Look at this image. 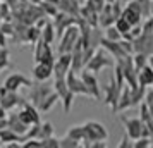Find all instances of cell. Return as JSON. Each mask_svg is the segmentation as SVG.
<instances>
[{"mask_svg":"<svg viewBox=\"0 0 153 148\" xmlns=\"http://www.w3.org/2000/svg\"><path fill=\"white\" fill-rule=\"evenodd\" d=\"M83 131H84V136H83V147H90L93 141H107L108 140V131L107 127L98 122V120H86L83 124Z\"/></svg>","mask_w":153,"mask_h":148,"instance_id":"cell-1","label":"cell"},{"mask_svg":"<svg viewBox=\"0 0 153 148\" xmlns=\"http://www.w3.org/2000/svg\"><path fill=\"white\" fill-rule=\"evenodd\" d=\"M120 122H122V126L126 129V134L132 141L141 138V136H153L150 133V129L143 126V122H141L139 117H126V115H120Z\"/></svg>","mask_w":153,"mask_h":148,"instance_id":"cell-2","label":"cell"},{"mask_svg":"<svg viewBox=\"0 0 153 148\" xmlns=\"http://www.w3.org/2000/svg\"><path fill=\"white\" fill-rule=\"evenodd\" d=\"M114 64H115V60H114L110 55H107L105 52H102V50L98 48V50H95V54L88 59V62L84 64V69L93 72V74H97V72H102V71L107 69V67H114Z\"/></svg>","mask_w":153,"mask_h":148,"instance_id":"cell-3","label":"cell"},{"mask_svg":"<svg viewBox=\"0 0 153 148\" xmlns=\"http://www.w3.org/2000/svg\"><path fill=\"white\" fill-rule=\"evenodd\" d=\"M79 28L77 24H71L62 31L60 35V42H59V54H71L72 48L76 47V43L79 42Z\"/></svg>","mask_w":153,"mask_h":148,"instance_id":"cell-4","label":"cell"},{"mask_svg":"<svg viewBox=\"0 0 153 148\" xmlns=\"http://www.w3.org/2000/svg\"><path fill=\"white\" fill-rule=\"evenodd\" d=\"M33 59H35V62H43V64H48V65L53 67L55 55H53V50L50 47V43H45L43 40L35 42V54H33Z\"/></svg>","mask_w":153,"mask_h":148,"instance_id":"cell-5","label":"cell"},{"mask_svg":"<svg viewBox=\"0 0 153 148\" xmlns=\"http://www.w3.org/2000/svg\"><path fill=\"white\" fill-rule=\"evenodd\" d=\"M26 100L22 98L17 91H10L5 86H0V105L5 110H14L16 107H21Z\"/></svg>","mask_w":153,"mask_h":148,"instance_id":"cell-6","label":"cell"},{"mask_svg":"<svg viewBox=\"0 0 153 148\" xmlns=\"http://www.w3.org/2000/svg\"><path fill=\"white\" fill-rule=\"evenodd\" d=\"M122 86H124V85H120L114 76H110L108 85L105 86V103L112 109V114H115V109H117V100H119V95H120Z\"/></svg>","mask_w":153,"mask_h":148,"instance_id":"cell-7","label":"cell"},{"mask_svg":"<svg viewBox=\"0 0 153 148\" xmlns=\"http://www.w3.org/2000/svg\"><path fill=\"white\" fill-rule=\"evenodd\" d=\"M79 76H81V79H83L88 97L93 98V100H100V91H102V90H100V81H98L97 76H95L93 72H90V71H86V69L81 71Z\"/></svg>","mask_w":153,"mask_h":148,"instance_id":"cell-8","label":"cell"},{"mask_svg":"<svg viewBox=\"0 0 153 148\" xmlns=\"http://www.w3.org/2000/svg\"><path fill=\"white\" fill-rule=\"evenodd\" d=\"M17 115H19V119L26 124V126H33V124H38V122H42L40 120V110L36 109L31 102H24L21 105V109H19V112H17Z\"/></svg>","mask_w":153,"mask_h":148,"instance_id":"cell-9","label":"cell"},{"mask_svg":"<svg viewBox=\"0 0 153 148\" xmlns=\"http://www.w3.org/2000/svg\"><path fill=\"white\" fill-rule=\"evenodd\" d=\"M48 93H52V86L45 85V81H36V83H31L29 86V100L33 105H38Z\"/></svg>","mask_w":153,"mask_h":148,"instance_id":"cell-10","label":"cell"},{"mask_svg":"<svg viewBox=\"0 0 153 148\" xmlns=\"http://www.w3.org/2000/svg\"><path fill=\"white\" fill-rule=\"evenodd\" d=\"M4 86L10 91H19L21 88H29L31 86V79H28L22 72H12V74L7 76Z\"/></svg>","mask_w":153,"mask_h":148,"instance_id":"cell-11","label":"cell"},{"mask_svg":"<svg viewBox=\"0 0 153 148\" xmlns=\"http://www.w3.org/2000/svg\"><path fill=\"white\" fill-rule=\"evenodd\" d=\"M65 85L69 88L71 91L74 93V95H86L88 97V93H86V88H84V83L81 76H79V72H74V71H69L67 74H65Z\"/></svg>","mask_w":153,"mask_h":148,"instance_id":"cell-12","label":"cell"},{"mask_svg":"<svg viewBox=\"0 0 153 148\" xmlns=\"http://www.w3.org/2000/svg\"><path fill=\"white\" fill-rule=\"evenodd\" d=\"M77 22V17L76 16H71V14H65V12H62V10H59L55 16H53V28H55V33L57 36L62 35V31L67 26H71V24H76Z\"/></svg>","mask_w":153,"mask_h":148,"instance_id":"cell-13","label":"cell"},{"mask_svg":"<svg viewBox=\"0 0 153 148\" xmlns=\"http://www.w3.org/2000/svg\"><path fill=\"white\" fill-rule=\"evenodd\" d=\"M52 71L55 78H65V74L71 71V54H59V59H55Z\"/></svg>","mask_w":153,"mask_h":148,"instance_id":"cell-14","label":"cell"},{"mask_svg":"<svg viewBox=\"0 0 153 148\" xmlns=\"http://www.w3.org/2000/svg\"><path fill=\"white\" fill-rule=\"evenodd\" d=\"M122 40V38H120ZM120 40L119 42H110V40H105L102 38V42H100V47H103V50H107L108 54L112 55V59H122L124 55H131V54H126V50L122 48V45H120Z\"/></svg>","mask_w":153,"mask_h":148,"instance_id":"cell-15","label":"cell"},{"mask_svg":"<svg viewBox=\"0 0 153 148\" xmlns=\"http://www.w3.org/2000/svg\"><path fill=\"white\" fill-rule=\"evenodd\" d=\"M52 76H53L52 65L43 64V62H35V67H33V78H35V81H48Z\"/></svg>","mask_w":153,"mask_h":148,"instance_id":"cell-16","label":"cell"},{"mask_svg":"<svg viewBox=\"0 0 153 148\" xmlns=\"http://www.w3.org/2000/svg\"><path fill=\"white\" fill-rule=\"evenodd\" d=\"M131 107H132V102H131V88H129L127 85H124V86H122V90H120V95H119L115 114L124 112V110L131 109Z\"/></svg>","mask_w":153,"mask_h":148,"instance_id":"cell-17","label":"cell"},{"mask_svg":"<svg viewBox=\"0 0 153 148\" xmlns=\"http://www.w3.org/2000/svg\"><path fill=\"white\" fill-rule=\"evenodd\" d=\"M7 127L9 129H12L14 133H17L19 136H22V134L28 131L29 126H26V124L19 119L17 112H10V114H7Z\"/></svg>","mask_w":153,"mask_h":148,"instance_id":"cell-18","label":"cell"},{"mask_svg":"<svg viewBox=\"0 0 153 148\" xmlns=\"http://www.w3.org/2000/svg\"><path fill=\"white\" fill-rule=\"evenodd\" d=\"M115 21V17L112 14V5L105 2V5L102 7V10L98 12V26L100 28H107V26H112Z\"/></svg>","mask_w":153,"mask_h":148,"instance_id":"cell-19","label":"cell"},{"mask_svg":"<svg viewBox=\"0 0 153 148\" xmlns=\"http://www.w3.org/2000/svg\"><path fill=\"white\" fill-rule=\"evenodd\" d=\"M152 83H153V69L146 64V65L138 69V85L148 88Z\"/></svg>","mask_w":153,"mask_h":148,"instance_id":"cell-20","label":"cell"},{"mask_svg":"<svg viewBox=\"0 0 153 148\" xmlns=\"http://www.w3.org/2000/svg\"><path fill=\"white\" fill-rule=\"evenodd\" d=\"M57 102H59V97H57V93L52 90V93H48V95L36 105V109H38L40 112H48V110H52V109L55 107Z\"/></svg>","mask_w":153,"mask_h":148,"instance_id":"cell-21","label":"cell"},{"mask_svg":"<svg viewBox=\"0 0 153 148\" xmlns=\"http://www.w3.org/2000/svg\"><path fill=\"white\" fill-rule=\"evenodd\" d=\"M139 119L143 122V126L150 129V133L153 134V119H152V114H150V109H148V103L141 102L139 103Z\"/></svg>","mask_w":153,"mask_h":148,"instance_id":"cell-22","label":"cell"},{"mask_svg":"<svg viewBox=\"0 0 153 148\" xmlns=\"http://www.w3.org/2000/svg\"><path fill=\"white\" fill-rule=\"evenodd\" d=\"M55 36H57V33H55V28H53V24L52 22H45L42 28H40V40H43L45 43H53V40H55Z\"/></svg>","mask_w":153,"mask_h":148,"instance_id":"cell-23","label":"cell"},{"mask_svg":"<svg viewBox=\"0 0 153 148\" xmlns=\"http://www.w3.org/2000/svg\"><path fill=\"white\" fill-rule=\"evenodd\" d=\"M131 88V102H132V107L139 105L143 100H145V93H146V88L141 85H136V86H129Z\"/></svg>","mask_w":153,"mask_h":148,"instance_id":"cell-24","label":"cell"},{"mask_svg":"<svg viewBox=\"0 0 153 148\" xmlns=\"http://www.w3.org/2000/svg\"><path fill=\"white\" fill-rule=\"evenodd\" d=\"M0 141H2V145L10 143V141H21L22 143V136H19L17 133H14L9 127H4V129H0Z\"/></svg>","mask_w":153,"mask_h":148,"instance_id":"cell-25","label":"cell"},{"mask_svg":"<svg viewBox=\"0 0 153 148\" xmlns=\"http://www.w3.org/2000/svg\"><path fill=\"white\" fill-rule=\"evenodd\" d=\"M24 40L26 43H35L40 40V28L35 26V24H29L26 28V35H24Z\"/></svg>","mask_w":153,"mask_h":148,"instance_id":"cell-26","label":"cell"},{"mask_svg":"<svg viewBox=\"0 0 153 148\" xmlns=\"http://www.w3.org/2000/svg\"><path fill=\"white\" fill-rule=\"evenodd\" d=\"M114 26H115V28H117V31L119 33H120V35L124 36V35H127V33H129V31H131V24H129V22L126 21L124 17H122V16H119L117 19H115V21H114Z\"/></svg>","mask_w":153,"mask_h":148,"instance_id":"cell-27","label":"cell"},{"mask_svg":"<svg viewBox=\"0 0 153 148\" xmlns=\"http://www.w3.org/2000/svg\"><path fill=\"white\" fill-rule=\"evenodd\" d=\"M103 38L105 40H110V42H119L120 38H122V35L117 31V28L112 24V26H107V28H103Z\"/></svg>","mask_w":153,"mask_h":148,"instance_id":"cell-28","label":"cell"},{"mask_svg":"<svg viewBox=\"0 0 153 148\" xmlns=\"http://www.w3.org/2000/svg\"><path fill=\"white\" fill-rule=\"evenodd\" d=\"M65 136H69V138H72V140L76 141H83V136H84V131H83V126H71L69 129H67V133H65Z\"/></svg>","mask_w":153,"mask_h":148,"instance_id":"cell-29","label":"cell"},{"mask_svg":"<svg viewBox=\"0 0 153 148\" xmlns=\"http://www.w3.org/2000/svg\"><path fill=\"white\" fill-rule=\"evenodd\" d=\"M53 136V126L52 122H40V134H38V140H45Z\"/></svg>","mask_w":153,"mask_h":148,"instance_id":"cell-30","label":"cell"},{"mask_svg":"<svg viewBox=\"0 0 153 148\" xmlns=\"http://www.w3.org/2000/svg\"><path fill=\"white\" fill-rule=\"evenodd\" d=\"M132 64H134V67H136V69L143 67V65L148 64V55L141 54V52H134V55H132Z\"/></svg>","mask_w":153,"mask_h":148,"instance_id":"cell-31","label":"cell"},{"mask_svg":"<svg viewBox=\"0 0 153 148\" xmlns=\"http://www.w3.org/2000/svg\"><path fill=\"white\" fill-rule=\"evenodd\" d=\"M77 147H81V143L69 138V136H64V138L59 140V148H77Z\"/></svg>","mask_w":153,"mask_h":148,"instance_id":"cell-32","label":"cell"},{"mask_svg":"<svg viewBox=\"0 0 153 148\" xmlns=\"http://www.w3.org/2000/svg\"><path fill=\"white\" fill-rule=\"evenodd\" d=\"M10 65V60H9V50L5 47H2L0 48V72L2 71H5Z\"/></svg>","mask_w":153,"mask_h":148,"instance_id":"cell-33","label":"cell"},{"mask_svg":"<svg viewBox=\"0 0 153 148\" xmlns=\"http://www.w3.org/2000/svg\"><path fill=\"white\" fill-rule=\"evenodd\" d=\"M132 147L134 148H148V147H153L152 143V136H141L138 140L132 141Z\"/></svg>","mask_w":153,"mask_h":148,"instance_id":"cell-34","label":"cell"},{"mask_svg":"<svg viewBox=\"0 0 153 148\" xmlns=\"http://www.w3.org/2000/svg\"><path fill=\"white\" fill-rule=\"evenodd\" d=\"M74 97H76V95H74V93L69 90V91H67V95H65L64 98H60V102H62V107H64V112H65V114L71 110V107H72V102H74Z\"/></svg>","mask_w":153,"mask_h":148,"instance_id":"cell-35","label":"cell"},{"mask_svg":"<svg viewBox=\"0 0 153 148\" xmlns=\"http://www.w3.org/2000/svg\"><path fill=\"white\" fill-rule=\"evenodd\" d=\"M0 31L5 36H14V24L10 21H4L0 24Z\"/></svg>","mask_w":153,"mask_h":148,"instance_id":"cell-36","label":"cell"},{"mask_svg":"<svg viewBox=\"0 0 153 148\" xmlns=\"http://www.w3.org/2000/svg\"><path fill=\"white\" fill-rule=\"evenodd\" d=\"M22 148H42V140H36V138H28L21 143Z\"/></svg>","mask_w":153,"mask_h":148,"instance_id":"cell-37","label":"cell"},{"mask_svg":"<svg viewBox=\"0 0 153 148\" xmlns=\"http://www.w3.org/2000/svg\"><path fill=\"white\" fill-rule=\"evenodd\" d=\"M42 148H59V138L50 136V138L42 140Z\"/></svg>","mask_w":153,"mask_h":148,"instance_id":"cell-38","label":"cell"},{"mask_svg":"<svg viewBox=\"0 0 153 148\" xmlns=\"http://www.w3.org/2000/svg\"><path fill=\"white\" fill-rule=\"evenodd\" d=\"M119 147L120 148H126V147H132V140L127 136V134H124V138H122V141L119 143Z\"/></svg>","mask_w":153,"mask_h":148,"instance_id":"cell-39","label":"cell"},{"mask_svg":"<svg viewBox=\"0 0 153 148\" xmlns=\"http://www.w3.org/2000/svg\"><path fill=\"white\" fill-rule=\"evenodd\" d=\"M5 45H7V36L0 31V48H2V47H5Z\"/></svg>","mask_w":153,"mask_h":148,"instance_id":"cell-40","label":"cell"},{"mask_svg":"<svg viewBox=\"0 0 153 148\" xmlns=\"http://www.w3.org/2000/svg\"><path fill=\"white\" fill-rule=\"evenodd\" d=\"M7 127V117H0V129Z\"/></svg>","mask_w":153,"mask_h":148,"instance_id":"cell-41","label":"cell"},{"mask_svg":"<svg viewBox=\"0 0 153 148\" xmlns=\"http://www.w3.org/2000/svg\"><path fill=\"white\" fill-rule=\"evenodd\" d=\"M0 117H7V110L0 105Z\"/></svg>","mask_w":153,"mask_h":148,"instance_id":"cell-42","label":"cell"},{"mask_svg":"<svg viewBox=\"0 0 153 148\" xmlns=\"http://www.w3.org/2000/svg\"><path fill=\"white\" fill-rule=\"evenodd\" d=\"M148 65L153 69V54H152V55H148Z\"/></svg>","mask_w":153,"mask_h":148,"instance_id":"cell-43","label":"cell"},{"mask_svg":"<svg viewBox=\"0 0 153 148\" xmlns=\"http://www.w3.org/2000/svg\"><path fill=\"white\" fill-rule=\"evenodd\" d=\"M146 103V102H145ZM148 109H150V114H152V119H153V102L152 103H148Z\"/></svg>","mask_w":153,"mask_h":148,"instance_id":"cell-44","label":"cell"},{"mask_svg":"<svg viewBox=\"0 0 153 148\" xmlns=\"http://www.w3.org/2000/svg\"><path fill=\"white\" fill-rule=\"evenodd\" d=\"M122 2H126V4H127V2H132V0H122Z\"/></svg>","mask_w":153,"mask_h":148,"instance_id":"cell-45","label":"cell"}]
</instances>
